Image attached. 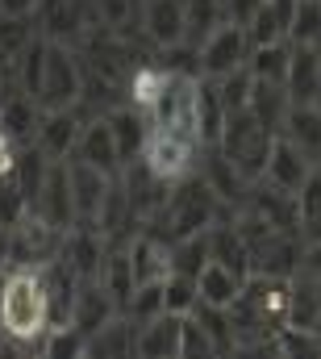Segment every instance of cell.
Returning a JSON list of instances; mask_svg holds the SVG:
<instances>
[{
	"instance_id": "48",
	"label": "cell",
	"mask_w": 321,
	"mask_h": 359,
	"mask_svg": "<svg viewBox=\"0 0 321 359\" xmlns=\"http://www.w3.org/2000/svg\"><path fill=\"white\" fill-rule=\"evenodd\" d=\"M317 168H321V159H317Z\"/></svg>"
},
{
	"instance_id": "27",
	"label": "cell",
	"mask_w": 321,
	"mask_h": 359,
	"mask_svg": "<svg viewBox=\"0 0 321 359\" xmlns=\"http://www.w3.org/2000/svg\"><path fill=\"white\" fill-rule=\"evenodd\" d=\"M134 339H138V322L130 313H117L113 322H104L96 334H88V355L113 359V355H134Z\"/></svg>"
},
{
	"instance_id": "34",
	"label": "cell",
	"mask_w": 321,
	"mask_h": 359,
	"mask_svg": "<svg viewBox=\"0 0 321 359\" xmlns=\"http://www.w3.org/2000/svg\"><path fill=\"white\" fill-rule=\"evenodd\" d=\"M296 213H301V238L305 243H317L321 238V168H313V176L301 184Z\"/></svg>"
},
{
	"instance_id": "7",
	"label": "cell",
	"mask_w": 321,
	"mask_h": 359,
	"mask_svg": "<svg viewBox=\"0 0 321 359\" xmlns=\"http://www.w3.org/2000/svg\"><path fill=\"white\" fill-rule=\"evenodd\" d=\"M29 213H38L42 222H50L55 230H71L76 226V196H71V172H67V159H50L46 176L38 184L34 201H29Z\"/></svg>"
},
{
	"instance_id": "28",
	"label": "cell",
	"mask_w": 321,
	"mask_h": 359,
	"mask_svg": "<svg viewBox=\"0 0 321 359\" xmlns=\"http://www.w3.org/2000/svg\"><path fill=\"white\" fill-rule=\"evenodd\" d=\"M292 147H301L313 163L321 159V109L317 104H292L284 130H280Z\"/></svg>"
},
{
	"instance_id": "1",
	"label": "cell",
	"mask_w": 321,
	"mask_h": 359,
	"mask_svg": "<svg viewBox=\"0 0 321 359\" xmlns=\"http://www.w3.org/2000/svg\"><path fill=\"white\" fill-rule=\"evenodd\" d=\"M0 322L13 339V347L42 351V339L50 330L46 288L38 268H8L0 271Z\"/></svg>"
},
{
	"instance_id": "13",
	"label": "cell",
	"mask_w": 321,
	"mask_h": 359,
	"mask_svg": "<svg viewBox=\"0 0 321 359\" xmlns=\"http://www.w3.org/2000/svg\"><path fill=\"white\" fill-rule=\"evenodd\" d=\"M76 159L83 163H92L96 172H104V176H121V151H117V138H113V130H109V117H88L80 130V142H76V151H71Z\"/></svg>"
},
{
	"instance_id": "23",
	"label": "cell",
	"mask_w": 321,
	"mask_h": 359,
	"mask_svg": "<svg viewBox=\"0 0 321 359\" xmlns=\"http://www.w3.org/2000/svg\"><path fill=\"white\" fill-rule=\"evenodd\" d=\"M121 309H117V301L96 284V280H83L80 284V297H76V309H71V326L83 330V334H96L104 322H113Z\"/></svg>"
},
{
	"instance_id": "38",
	"label": "cell",
	"mask_w": 321,
	"mask_h": 359,
	"mask_svg": "<svg viewBox=\"0 0 321 359\" xmlns=\"http://www.w3.org/2000/svg\"><path fill=\"white\" fill-rule=\"evenodd\" d=\"M250 88H254V76H250L246 67L230 72V76H221V80H217V96H221L226 113H238V109H246V100H250Z\"/></svg>"
},
{
	"instance_id": "14",
	"label": "cell",
	"mask_w": 321,
	"mask_h": 359,
	"mask_svg": "<svg viewBox=\"0 0 321 359\" xmlns=\"http://www.w3.org/2000/svg\"><path fill=\"white\" fill-rule=\"evenodd\" d=\"M313 159L301 151V147H292L284 134H275V142H271V159H267V172H263V180L271 184V188H280V192H301V184L313 176Z\"/></svg>"
},
{
	"instance_id": "6",
	"label": "cell",
	"mask_w": 321,
	"mask_h": 359,
	"mask_svg": "<svg viewBox=\"0 0 321 359\" xmlns=\"http://www.w3.org/2000/svg\"><path fill=\"white\" fill-rule=\"evenodd\" d=\"M63 251V230H55L50 222H42L38 213H25L13 226V251H8V268H42L50 259H59Z\"/></svg>"
},
{
	"instance_id": "9",
	"label": "cell",
	"mask_w": 321,
	"mask_h": 359,
	"mask_svg": "<svg viewBox=\"0 0 321 359\" xmlns=\"http://www.w3.org/2000/svg\"><path fill=\"white\" fill-rule=\"evenodd\" d=\"M250 264L263 276L292 280L301 271V264H305V238H301V230H271L267 238H259L250 247Z\"/></svg>"
},
{
	"instance_id": "47",
	"label": "cell",
	"mask_w": 321,
	"mask_h": 359,
	"mask_svg": "<svg viewBox=\"0 0 321 359\" xmlns=\"http://www.w3.org/2000/svg\"><path fill=\"white\" fill-rule=\"evenodd\" d=\"M13 347V339H8V330H4V322H0V351H8Z\"/></svg>"
},
{
	"instance_id": "32",
	"label": "cell",
	"mask_w": 321,
	"mask_h": 359,
	"mask_svg": "<svg viewBox=\"0 0 321 359\" xmlns=\"http://www.w3.org/2000/svg\"><path fill=\"white\" fill-rule=\"evenodd\" d=\"M209 259H213V243H209V230H196V234H188V238H175V243H171V271H184V276H200Z\"/></svg>"
},
{
	"instance_id": "4",
	"label": "cell",
	"mask_w": 321,
	"mask_h": 359,
	"mask_svg": "<svg viewBox=\"0 0 321 359\" xmlns=\"http://www.w3.org/2000/svg\"><path fill=\"white\" fill-rule=\"evenodd\" d=\"M83 96V63L80 55L63 42L46 46V67L38 84V104L42 109H76Z\"/></svg>"
},
{
	"instance_id": "25",
	"label": "cell",
	"mask_w": 321,
	"mask_h": 359,
	"mask_svg": "<svg viewBox=\"0 0 321 359\" xmlns=\"http://www.w3.org/2000/svg\"><path fill=\"white\" fill-rule=\"evenodd\" d=\"M246 109H250V117H254L263 130L280 134V130H284V121H288V113H292V96H288L284 84H263V80H254Z\"/></svg>"
},
{
	"instance_id": "21",
	"label": "cell",
	"mask_w": 321,
	"mask_h": 359,
	"mask_svg": "<svg viewBox=\"0 0 321 359\" xmlns=\"http://www.w3.org/2000/svg\"><path fill=\"white\" fill-rule=\"evenodd\" d=\"M38 121H42V104H38L29 92L8 88L4 96H0V130H4V134H13L21 147H29V142H34Z\"/></svg>"
},
{
	"instance_id": "16",
	"label": "cell",
	"mask_w": 321,
	"mask_h": 359,
	"mask_svg": "<svg viewBox=\"0 0 321 359\" xmlns=\"http://www.w3.org/2000/svg\"><path fill=\"white\" fill-rule=\"evenodd\" d=\"M138 21L151 46H175L184 42V0H138Z\"/></svg>"
},
{
	"instance_id": "15",
	"label": "cell",
	"mask_w": 321,
	"mask_h": 359,
	"mask_svg": "<svg viewBox=\"0 0 321 359\" xmlns=\"http://www.w3.org/2000/svg\"><path fill=\"white\" fill-rule=\"evenodd\" d=\"M67 172H71V196H76V222L96 226L100 205H104V196H109V188H113V176L96 172L92 163H83L76 155L67 159Z\"/></svg>"
},
{
	"instance_id": "33",
	"label": "cell",
	"mask_w": 321,
	"mask_h": 359,
	"mask_svg": "<svg viewBox=\"0 0 321 359\" xmlns=\"http://www.w3.org/2000/svg\"><path fill=\"white\" fill-rule=\"evenodd\" d=\"M38 34V17H0V63H17Z\"/></svg>"
},
{
	"instance_id": "30",
	"label": "cell",
	"mask_w": 321,
	"mask_h": 359,
	"mask_svg": "<svg viewBox=\"0 0 321 359\" xmlns=\"http://www.w3.org/2000/svg\"><path fill=\"white\" fill-rule=\"evenodd\" d=\"M242 276H234V271L226 268V264H217V259H209L205 264V271L196 276V288H200V301L205 305H221V309H230L234 301H238L242 292Z\"/></svg>"
},
{
	"instance_id": "41",
	"label": "cell",
	"mask_w": 321,
	"mask_h": 359,
	"mask_svg": "<svg viewBox=\"0 0 321 359\" xmlns=\"http://www.w3.org/2000/svg\"><path fill=\"white\" fill-rule=\"evenodd\" d=\"M92 8H96V21H100V25H109V29H125V21L134 17L138 0H92Z\"/></svg>"
},
{
	"instance_id": "36",
	"label": "cell",
	"mask_w": 321,
	"mask_h": 359,
	"mask_svg": "<svg viewBox=\"0 0 321 359\" xmlns=\"http://www.w3.org/2000/svg\"><path fill=\"white\" fill-rule=\"evenodd\" d=\"M288 42L292 46H321V0H296Z\"/></svg>"
},
{
	"instance_id": "39",
	"label": "cell",
	"mask_w": 321,
	"mask_h": 359,
	"mask_svg": "<svg viewBox=\"0 0 321 359\" xmlns=\"http://www.w3.org/2000/svg\"><path fill=\"white\" fill-rule=\"evenodd\" d=\"M25 213H29V201H25V192L17 188V180L0 176V226H8V230H13Z\"/></svg>"
},
{
	"instance_id": "22",
	"label": "cell",
	"mask_w": 321,
	"mask_h": 359,
	"mask_svg": "<svg viewBox=\"0 0 321 359\" xmlns=\"http://www.w3.org/2000/svg\"><path fill=\"white\" fill-rule=\"evenodd\" d=\"M209 243H213V259H217V264H226L234 276H242V280H246V276L254 271V264H250V243L242 238L234 213L209 226Z\"/></svg>"
},
{
	"instance_id": "19",
	"label": "cell",
	"mask_w": 321,
	"mask_h": 359,
	"mask_svg": "<svg viewBox=\"0 0 321 359\" xmlns=\"http://www.w3.org/2000/svg\"><path fill=\"white\" fill-rule=\"evenodd\" d=\"M179 330H184L179 313H159V318L142 322L138 339H134V355L138 359H179Z\"/></svg>"
},
{
	"instance_id": "11",
	"label": "cell",
	"mask_w": 321,
	"mask_h": 359,
	"mask_svg": "<svg viewBox=\"0 0 321 359\" xmlns=\"http://www.w3.org/2000/svg\"><path fill=\"white\" fill-rule=\"evenodd\" d=\"M83 121H88V117H83L80 109H42L34 147L46 151L50 159H71V151H76V142H80Z\"/></svg>"
},
{
	"instance_id": "42",
	"label": "cell",
	"mask_w": 321,
	"mask_h": 359,
	"mask_svg": "<svg viewBox=\"0 0 321 359\" xmlns=\"http://www.w3.org/2000/svg\"><path fill=\"white\" fill-rule=\"evenodd\" d=\"M259 4H263V0H221L226 21H234V25H250V17L259 13Z\"/></svg>"
},
{
	"instance_id": "37",
	"label": "cell",
	"mask_w": 321,
	"mask_h": 359,
	"mask_svg": "<svg viewBox=\"0 0 321 359\" xmlns=\"http://www.w3.org/2000/svg\"><path fill=\"white\" fill-rule=\"evenodd\" d=\"M125 313H130L138 326L151 322V318H159V313H167V309H163V280H155V284H138L134 297H130V305H125Z\"/></svg>"
},
{
	"instance_id": "8",
	"label": "cell",
	"mask_w": 321,
	"mask_h": 359,
	"mask_svg": "<svg viewBox=\"0 0 321 359\" xmlns=\"http://www.w3.org/2000/svg\"><path fill=\"white\" fill-rule=\"evenodd\" d=\"M196 55H200V76H209V80H221V76H230V72H238L246 67V55H250V34H246V25H234V21H221L200 46H196Z\"/></svg>"
},
{
	"instance_id": "5",
	"label": "cell",
	"mask_w": 321,
	"mask_h": 359,
	"mask_svg": "<svg viewBox=\"0 0 321 359\" xmlns=\"http://www.w3.org/2000/svg\"><path fill=\"white\" fill-rule=\"evenodd\" d=\"M196 159H200V142L196 138H184L175 130H151V142H146L142 163L159 180L175 184V180L192 176L196 172Z\"/></svg>"
},
{
	"instance_id": "17",
	"label": "cell",
	"mask_w": 321,
	"mask_h": 359,
	"mask_svg": "<svg viewBox=\"0 0 321 359\" xmlns=\"http://www.w3.org/2000/svg\"><path fill=\"white\" fill-rule=\"evenodd\" d=\"M125 251H130V264H134L138 284H155V280H167L171 276V243L163 234H155L151 226H142L125 243Z\"/></svg>"
},
{
	"instance_id": "3",
	"label": "cell",
	"mask_w": 321,
	"mask_h": 359,
	"mask_svg": "<svg viewBox=\"0 0 321 359\" xmlns=\"http://www.w3.org/2000/svg\"><path fill=\"white\" fill-rule=\"evenodd\" d=\"M271 142H275V134H271V130H263V126L250 117V109L226 113V126H221L217 147L230 155V163H234L250 184H254V180H263V172H267Z\"/></svg>"
},
{
	"instance_id": "18",
	"label": "cell",
	"mask_w": 321,
	"mask_h": 359,
	"mask_svg": "<svg viewBox=\"0 0 321 359\" xmlns=\"http://www.w3.org/2000/svg\"><path fill=\"white\" fill-rule=\"evenodd\" d=\"M104 117H109V130H113V138H117L121 163H138V159L146 155V142H151V121H146V113L125 100V104H117V109L104 113Z\"/></svg>"
},
{
	"instance_id": "24",
	"label": "cell",
	"mask_w": 321,
	"mask_h": 359,
	"mask_svg": "<svg viewBox=\"0 0 321 359\" xmlns=\"http://www.w3.org/2000/svg\"><path fill=\"white\" fill-rule=\"evenodd\" d=\"M292 13H296V0H263L259 13H254L250 25H246L250 46H263V42H288V34H292Z\"/></svg>"
},
{
	"instance_id": "29",
	"label": "cell",
	"mask_w": 321,
	"mask_h": 359,
	"mask_svg": "<svg viewBox=\"0 0 321 359\" xmlns=\"http://www.w3.org/2000/svg\"><path fill=\"white\" fill-rule=\"evenodd\" d=\"M288 63H292V42H263V46H250L246 55V72L263 84H284Z\"/></svg>"
},
{
	"instance_id": "35",
	"label": "cell",
	"mask_w": 321,
	"mask_h": 359,
	"mask_svg": "<svg viewBox=\"0 0 321 359\" xmlns=\"http://www.w3.org/2000/svg\"><path fill=\"white\" fill-rule=\"evenodd\" d=\"M196 305H200V288H196V276L171 271V276L163 280V309H167V313H179V318H188Z\"/></svg>"
},
{
	"instance_id": "20",
	"label": "cell",
	"mask_w": 321,
	"mask_h": 359,
	"mask_svg": "<svg viewBox=\"0 0 321 359\" xmlns=\"http://www.w3.org/2000/svg\"><path fill=\"white\" fill-rule=\"evenodd\" d=\"M284 88L292 96V104H317V96H321V46H292V63H288Z\"/></svg>"
},
{
	"instance_id": "44",
	"label": "cell",
	"mask_w": 321,
	"mask_h": 359,
	"mask_svg": "<svg viewBox=\"0 0 321 359\" xmlns=\"http://www.w3.org/2000/svg\"><path fill=\"white\" fill-rule=\"evenodd\" d=\"M38 0H0V17H34Z\"/></svg>"
},
{
	"instance_id": "2",
	"label": "cell",
	"mask_w": 321,
	"mask_h": 359,
	"mask_svg": "<svg viewBox=\"0 0 321 359\" xmlns=\"http://www.w3.org/2000/svg\"><path fill=\"white\" fill-rule=\"evenodd\" d=\"M230 213H238V209L221 205L217 192L192 172V176H184V180L171 184L163 209L146 222V226H151L155 234H163L167 243H175V238H188V234H196V230H209L213 222H221V217H230Z\"/></svg>"
},
{
	"instance_id": "43",
	"label": "cell",
	"mask_w": 321,
	"mask_h": 359,
	"mask_svg": "<svg viewBox=\"0 0 321 359\" xmlns=\"http://www.w3.org/2000/svg\"><path fill=\"white\" fill-rule=\"evenodd\" d=\"M17 155H21V142L0 130V176H8V172L17 168Z\"/></svg>"
},
{
	"instance_id": "45",
	"label": "cell",
	"mask_w": 321,
	"mask_h": 359,
	"mask_svg": "<svg viewBox=\"0 0 321 359\" xmlns=\"http://www.w3.org/2000/svg\"><path fill=\"white\" fill-rule=\"evenodd\" d=\"M301 271H309V276L321 280V238L317 243H305V264H301Z\"/></svg>"
},
{
	"instance_id": "26",
	"label": "cell",
	"mask_w": 321,
	"mask_h": 359,
	"mask_svg": "<svg viewBox=\"0 0 321 359\" xmlns=\"http://www.w3.org/2000/svg\"><path fill=\"white\" fill-rule=\"evenodd\" d=\"M96 284H100V288L117 301V309L125 313V305H130V297H134V288H138V276H134V264H130V251H125V247H109V251H104V264H100Z\"/></svg>"
},
{
	"instance_id": "12",
	"label": "cell",
	"mask_w": 321,
	"mask_h": 359,
	"mask_svg": "<svg viewBox=\"0 0 321 359\" xmlns=\"http://www.w3.org/2000/svg\"><path fill=\"white\" fill-rule=\"evenodd\" d=\"M242 213H254L259 222H267V226H275V230H301L296 196H292V192H280V188H271L267 180H254V184L246 188Z\"/></svg>"
},
{
	"instance_id": "40",
	"label": "cell",
	"mask_w": 321,
	"mask_h": 359,
	"mask_svg": "<svg viewBox=\"0 0 321 359\" xmlns=\"http://www.w3.org/2000/svg\"><path fill=\"white\" fill-rule=\"evenodd\" d=\"M184 355H217V347H213V339H209V330L188 313L184 318V330H179V359Z\"/></svg>"
},
{
	"instance_id": "10",
	"label": "cell",
	"mask_w": 321,
	"mask_h": 359,
	"mask_svg": "<svg viewBox=\"0 0 321 359\" xmlns=\"http://www.w3.org/2000/svg\"><path fill=\"white\" fill-rule=\"evenodd\" d=\"M196 176H200L205 184H209V188H213V192H217V201H221V205H230V209H242L250 180L242 176L234 163H230V155H226L217 142L200 147V159H196Z\"/></svg>"
},
{
	"instance_id": "31",
	"label": "cell",
	"mask_w": 321,
	"mask_h": 359,
	"mask_svg": "<svg viewBox=\"0 0 321 359\" xmlns=\"http://www.w3.org/2000/svg\"><path fill=\"white\" fill-rule=\"evenodd\" d=\"M226 21V8H221V0H184V42H192V46H200L217 25Z\"/></svg>"
},
{
	"instance_id": "46",
	"label": "cell",
	"mask_w": 321,
	"mask_h": 359,
	"mask_svg": "<svg viewBox=\"0 0 321 359\" xmlns=\"http://www.w3.org/2000/svg\"><path fill=\"white\" fill-rule=\"evenodd\" d=\"M8 251H13V230L0 226V271H8Z\"/></svg>"
}]
</instances>
